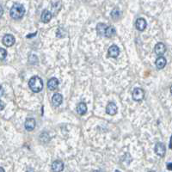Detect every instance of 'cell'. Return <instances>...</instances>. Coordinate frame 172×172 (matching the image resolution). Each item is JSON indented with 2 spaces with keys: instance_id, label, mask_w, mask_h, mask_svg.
<instances>
[{
  "instance_id": "5",
  "label": "cell",
  "mask_w": 172,
  "mask_h": 172,
  "mask_svg": "<svg viewBox=\"0 0 172 172\" xmlns=\"http://www.w3.org/2000/svg\"><path fill=\"white\" fill-rule=\"evenodd\" d=\"M15 42H16L15 37L12 36V35H10V34L5 35V36H4V38H3V44L5 46H6V47H8V48L13 46L15 44Z\"/></svg>"
},
{
  "instance_id": "3",
  "label": "cell",
  "mask_w": 172,
  "mask_h": 172,
  "mask_svg": "<svg viewBox=\"0 0 172 172\" xmlns=\"http://www.w3.org/2000/svg\"><path fill=\"white\" fill-rule=\"evenodd\" d=\"M132 97H133V101H142L143 99H144V97H145V91L141 88H135V89L133 90Z\"/></svg>"
},
{
  "instance_id": "26",
  "label": "cell",
  "mask_w": 172,
  "mask_h": 172,
  "mask_svg": "<svg viewBox=\"0 0 172 172\" xmlns=\"http://www.w3.org/2000/svg\"><path fill=\"white\" fill-rule=\"evenodd\" d=\"M26 172H35V170H34L33 169H29V170H28Z\"/></svg>"
},
{
  "instance_id": "21",
  "label": "cell",
  "mask_w": 172,
  "mask_h": 172,
  "mask_svg": "<svg viewBox=\"0 0 172 172\" xmlns=\"http://www.w3.org/2000/svg\"><path fill=\"white\" fill-rule=\"evenodd\" d=\"M5 102L0 100V111H1V110H3V109L5 108Z\"/></svg>"
},
{
  "instance_id": "25",
  "label": "cell",
  "mask_w": 172,
  "mask_h": 172,
  "mask_svg": "<svg viewBox=\"0 0 172 172\" xmlns=\"http://www.w3.org/2000/svg\"><path fill=\"white\" fill-rule=\"evenodd\" d=\"M170 149H172V136L170 137Z\"/></svg>"
},
{
  "instance_id": "15",
  "label": "cell",
  "mask_w": 172,
  "mask_h": 172,
  "mask_svg": "<svg viewBox=\"0 0 172 172\" xmlns=\"http://www.w3.org/2000/svg\"><path fill=\"white\" fill-rule=\"evenodd\" d=\"M41 19L43 23H47L48 22H50V20L52 19V13L47 11V10L43 11L42 13V16H41Z\"/></svg>"
},
{
  "instance_id": "29",
  "label": "cell",
  "mask_w": 172,
  "mask_h": 172,
  "mask_svg": "<svg viewBox=\"0 0 172 172\" xmlns=\"http://www.w3.org/2000/svg\"><path fill=\"white\" fill-rule=\"evenodd\" d=\"M94 172H102V170H95Z\"/></svg>"
},
{
  "instance_id": "32",
  "label": "cell",
  "mask_w": 172,
  "mask_h": 172,
  "mask_svg": "<svg viewBox=\"0 0 172 172\" xmlns=\"http://www.w3.org/2000/svg\"><path fill=\"white\" fill-rule=\"evenodd\" d=\"M149 172H155V171H153V170H152V171H149Z\"/></svg>"
},
{
  "instance_id": "1",
  "label": "cell",
  "mask_w": 172,
  "mask_h": 172,
  "mask_svg": "<svg viewBox=\"0 0 172 172\" xmlns=\"http://www.w3.org/2000/svg\"><path fill=\"white\" fill-rule=\"evenodd\" d=\"M24 14H25V8L21 4H14L10 11L11 18L15 20L21 19L24 16Z\"/></svg>"
},
{
  "instance_id": "12",
  "label": "cell",
  "mask_w": 172,
  "mask_h": 172,
  "mask_svg": "<svg viewBox=\"0 0 172 172\" xmlns=\"http://www.w3.org/2000/svg\"><path fill=\"white\" fill-rule=\"evenodd\" d=\"M59 86V80L56 77H52L48 80V88L50 90H55Z\"/></svg>"
},
{
  "instance_id": "9",
  "label": "cell",
  "mask_w": 172,
  "mask_h": 172,
  "mask_svg": "<svg viewBox=\"0 0 172 172\" xmlns=\"http://www.w3.org/2000/svg\"><path fill=\"white\" fill-rule=\"evenodd\" d=\"M36 120L33 118H28L25 121V124H24V127H25V129L27 131H33L36 127Z\"/></svg>"
},
{
  "instance_id": "16",
  "label": "cell",
  "mask_w": 172,
  "mask_h": 172,
  "mask_svg": "<svg viewBox=\"0 0 172 172\" xmlns=\"http://www.w3.org/2000/svg\"><path fill=\"white\" fill-rule=\"evenodd\" d=\"M87 112V105L84 102H80L77 106V113L80 115H83Z\"/></svg>"
},
{
  "instance_id": "13",
  "label": "cell",
  "mask_w": 172,
  "mask_h": 172,
  "mask_svg": "<svg viewBox=\"0 0 172 172\" xmlns=\"http://www.w3.org/2000/svg\"><path fill=\"white\" fill-rule=\"evenodd\" d=\"M63 102V96L61 94L59 93H56L53 95V98H52V102L55 107H58L59 105H61Z\"/></svg>"
},
{
  "instance_id": "18",
  "label": "cell",
  "mask_w": 172,
  "mask_h": 172,
  "mask_svg": "<svg viewBox=\"0 0 172 172\" xmlns=\"http://www.w3.org/2000/svg\"><path fill=\"white\" fill-rule=\"evenodd\" d=\"M115 34V30L112 26H107L106 30H105V33H104V36L107 38H111L113 37Z\"/></svg>"
},
{
  "instance_id": "2",
  "label": "cell",
  "mask_w": 172,
  "mask_h": 172,
  "mask_svg": "<svg viewBox=\"0 0 172 172\" xmlns=\"http://www.w3.org/2000/svg\"><path fill=\"white\" fill-rule=\"evenodd\" d=\"M29 86L33 92H36V93L40 92L43 89V81L41 77L35 76V77L30 78V82H29Z\"/></svg>"
},
{
  "instance_id": "19",
  "label": "cell",
  "mask_w": 172,
  "mask_h": 172,
  "mask_svg": "<svg viewBox=\"0 0 172 172\" xmlns=\"http://www.w3.org/2000/svg\"><path fill=\"white\" fill-rule=\"evenodd\" d=\"M111 17H112L114 20H117V19L120 18V11H119V9H117V8L114 9L113 11H111Z\"/></svg>"
},
{
  "instance_id": "7",
  "label": "cell",
  "mask_w": 172,
  "mask_h": 172,
  "mask_svg": "<svg viewBox=\"0 0 172 172\" xmlns=\"http://www.w3.org/2000/svg\"><path fill=\"white\" fill-rule=\"evenodd\" d=\"M118 111V108L116 106V104L113 102H108L106 107V113L108 114H110V115H114L115 114L117 113Z\"/></svg>"
},
{
  "instance_id": "4",
  "label": "cell",
  "mask_w": 172,
  "mask_h": 172,
  "mask_svg": "<svg viewBox=\"0 0 172 172\" xmlns=\"http://www.w3.org/2000/svg\"><path fill=\"white\" fill-rule=\"evenodd\" d=\"M155 152H156V154L158 155L159 157H164L165 155V152H166L165 145L161 142L157 143L156 145H155Z\"/></svg>"
},
{
  "instance_id": "31",
  "label": "cell",
  "mask_w": 172,
  "mask_h": 172,
  "mask_svg": "<svg viewBox=\"0 0 172 172\" xmlns=\"http://www.w3.org/2000/svg\"><path fill=\"white\" fill-rule=\"evenodd\" d=\"M114 172H120V170H115Z\"/></svg>"
},
{
  "instance_id": "8",
  "label": "cell",
  "mask_w": 172,
  "mask_h": 172,
  "mask_svg": "<svg viewBox=\"0 0 172 172\" xmlns=\"http://www.w3.org/2000/svg\"><path fill=\"white\" fill-rule=\"evenodd\" d=\"M120 54V49L116 45H112L108 50V56L110 58H116Z\"/></svg>"
},
{
  "instance_id": "24",
  "label": "cell",
  "mask_w": 172,
  "mask_h": 172,
  "mask_svg": "<svg viewBox=\"0 0 172 172\" xmlns=\"http://www.w3.org/2000/svg\"><path fill=\"white\" fill-rule=\"evenodd\" d=\"M3 14H4V9H3V7L0 5V17L3 16Z\"/></svg>"
},
{
  "instance_id": "27",
  "label": "cell",
  "mask_w": 172,
  "mask_h": 172,
  "mask_svg": "<svg viewBox=\"0 0 172 172\" xmlns=\"http://www.w3.org/2000/svg\"><path fill=\"white\" fill-rule=\"evenodd\" d=\"M36 35V33H35L34 35H29V36H27V37H28V38H30V37H32V36H35Z\"/></svg>"
},
{
  "instance_id": "11",
  "label": "cell",
  "mask_w": 172,
  "mask_h": 172,
  "mask_svg": "<svg viewBox=\"0 0 172 172\" xmlns=\"http://www.w3.org/2000/svg\"><path fill=\"white\" fill-rule=\"evenodd\" d=\"M147 26L146 21L144 18H138L135 23V27L139 31H144Z\"/></svg>"
},
{
  "instance_id": "10",
  "label": "cell",
  "mask_w": 172,
  "mask_h": 172,
  "mask_svg": "<svg viewBox=\"0 0 172 172\" xmlns=\"http://www.w3.org/2000/svg\"><path fill=\"white\" fill-rule=\"evenodd\" d=\"M52 170L54 172H61L64 170V163L61 160L54 161L52 164Z\"/></svg>"
},
{
  "instance_id": "28",
  "label": "cell",
  "mask_w": 172,
  "mask_h": 172,
  "mask_svg": "<svg viewBox=\"0 0 172 172\" xmlns=\"http://www.w3.org/2000/svg\"><path fill=\"white\" fill-rule=\"evenodd\" d=\"M0 172H5V170H4L2 167H0Z\"/></svg>"
},
{
  "instance_id": "6",
  "label": "cell",
  "mask_w": 172,
  "mask_h": 172,
  "mask_svg": "<svg viewBox=\"0 0 172 172\" xmlns=\"http://www.w3.org/2000/svg\"><path fill=\"white\" fill-rule=\"evenodd\" d=\"M154 52L157 55L163 56L164 54H165V52H166V47H165V45H164L163 42H158V43L155 46Z\"/></svg>"
},
{
  "instance_id": "30",
  "label": "cell",
  "mask_w": 172,
  "mask_h": 172,
  "mask_svg": "<svg viewBox=\"0 0 172 172\" xmlns=\"http://www.w3.org/2000/svg\"><path fill=\"white\" fill-rule=\"evenodd\" d=\"M170 93H171V95H172V85H171V87H170Z\"/></svg>"
},
{
  "instance_id": "17",
  "label": "cell",
  "mask_w": 172,
  "mask_h": 172,
  "mask_svg": "<svg viewBox=\"0 0 172 172\" xmlns=\"http://www.w3.org/2000/svg\"><path fill=\"white\" fill-rule=\"evenodd\" d=\"M107 26L108 25H106L105 23H100L97 24V26H96V32H97L98 36H104L105 30H106Z\"/></svg>"
},
{
  "instance_id": "23",
  "label": "cell",
  "mask_w": 172,
  "mask_h": 172,
  "mask_svg": "<svg viewBox=\"0 0 172 172\" xmlns=\"http://www.w3.org/2000/svg\"><path fill=\"white\" fill-rule=\"evenodd\" d=\"M167 169L169 170H172V163H168L167 164Z\"/></svg>"
},
{
  "instance_id": "20",
  "label": "cell",
  "mask_w": 172,
  "mask_h": 172,
  "mask_svg": "<svg viewBox=\"0 0 172 172\" xmlns=\"http://www.w3.org/2000/svg\"><path fill=\"white\" fill-rule=\"evenodd\" d=\"M7 56V51L5 48H0V60H4Z\"/></svg>"
},
{
  "instance_id": "14",
  "label": "cell",
  "mask_w": 172,
  "mask_h": 172,
  "mask_svg": "<svg viewBox=\"0 0 172 172\" xmlns=\"http://www.w3.org/2000/svg\"><path fill=\"white\" fill-rule=\"evenodd\" d=\"M155 64H156V66H157L158 69H163V68H164V66L166 65L167 60L164 56H159L158 59H156Z\"/></svg>"
},
{
  "instance_id": "22",
  "label": "cell",
  "mask_w": 172,
  "mask_h": 172,
  "mask_svg": "<svg viewBox=\"0 0 172 172\" xmlns=\"http://www.w3.org/2000/svg\"><path fill=\"white\" fill-rule=\"evenodd\" d=\"M4 93H5V90H4V88L0 85V97L1 96H3L4 95Z\"/></svg>"
}]
</instances>
